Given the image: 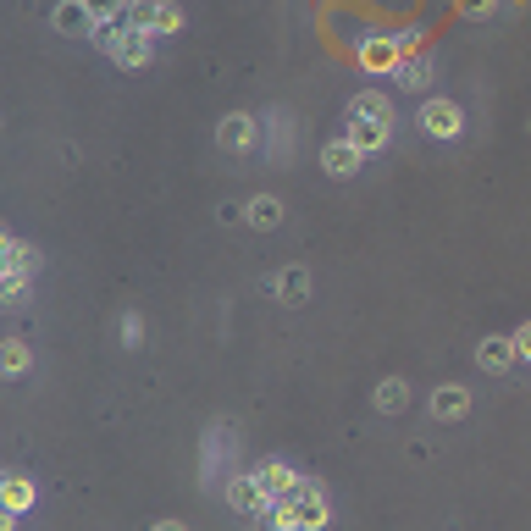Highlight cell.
Wrapping results in <instances>:
<instances>
[{
	"label": "cell",
	"instance_id": "3",
	"mask_svg": "<svg viewBox=\"0 0 531 531\" xmlns=\"http://www.w3.org/2000/svg\"><path fill=\"white\" fill-rule=\"evenodd\" d=\"M415 50H421V45H415L410 34H404V39L377 34V39H366V45H360V67H366V72H399Z\"/></svg>",
	"mask_w": 531,
	"mask_h": 531
},
{
	"label": "cell",
	"instance_id": "19",
	"mask_svg": "<svg viewBox=\"0 0 531 531\" xmlns=\"http://www.w3.org/2000/svg\"><path fill=\"white\" fill-rule=\"evenodd\" d=\"M83 6H89V17H95V28H100V23H111V17H122V12H128V0H83Z\"/></svg>",
	"mask_w": 531,
	"mask_h": 531
},
{
	"label": "cell",
	"instance_id": "9",
	"mask_svg": "<svg viewBox=\"0 0 531 531\" xmlns=\"http://www.w3.org/2000/svg\"><path fill=\"white\" fill-rule=\"evenodd\" d=\"M360 161H366V155L354 150L349 139H332L327 150H321V166H327V177H354V172H360Z\"/></svg>",
	"mask_w": 531,
	"mask_h": 531
},
{
	"label": "cell",
	"instance_id": "2",
	"mask_svg": "<svg viewBox=\"0 0 531 531\" xmlns=\"http://www.w3.org/2000/svg\"><path fill=\"white\" fill-rule=\"evenodd\" d=\"M95 39H100V50H106V56L117 61V67H150V56H155V45H150L155 34L133 28V23H128V12L111 17V23H100V28H95Z\"/></svg>",
	"mask_w": 531,
	"mask_h": 531
},
{
	"label": "cell",
	"instance_id": "17",
	"mask_svg": "<svg viewBox=\"0 0 531 531\" xmlns=\"http://www.w3.org/2000/svg\"><path fill=\"white\" fill-rule=\"evenodd\" d=\"M404 404H410V388H404V377L377 382V410H382V415H399Z\"/></svg>",
	"mask_w": 531,
	"mask_h": 531
},
{
	"label": "cell",
	"instance_id": "20",
	"mask_svg": "<svg viewBox=\"0 0 531 531\" xmlns=\"http://www.w3.org/2000/svg\"><path fill=\"white\" fill-rule=\"evenodd\" d=\"M0 294H6V299H12V305H17V299L28 294V272H6V283H0Z\"/></svg>",
	"mask_w": 531,
	"mask_h": 531
},
{
	"label": "cell",
	"instance_id": "22",
	"mask_svg": "<svg viewBox=\"0 0 531 531\" xmlns=\"http://www.w3.org/2000/svg\"><path fill=\"white\" fill-rule=\"evenodd\" d=\"M515 354H520V360H531V321L515 332Z\"/></svg>",
	"mask_w": 531,
	"mask_h": 531
},
{
	"label": "cell",
	"instance_id": "4",
	"mask_svg": "<svg viewBox=\"0 0 531 531\" xmlns=\"http://www.w3.org/2000/svg\"><path fill=\"white\" fill-rule=\"evenodd\" d=\"M128 23L144 28V34H177L183 12H177L172 0H128Z\"/></svg>",
	"mask_w": 531,
	"mask_h": 531
},
{
	"label": "cell",
	"instance_id": "15",
	"mask_svg": "<svg viewBox=\"0 0 531 531\" xmlns=\"http://www.w3.org/2000/svg\"><path fill=\"white\" fill-rule=\"evenodd\" d=\"M0 498H6V509H12V515H23V509L34 504V482H28L23 471H12L6 482H0Z\"/></svg>",
	"mask_w": 531,
	"mask_h": 531
},
{
	"label": "cell",
	"instance_id": "13",
	"mask_svg": "<svg viewBox=\"0 0 531 531\" xmlns=\"http://www.w3.org/2000/svg\"><path fill=\"white\" fill-rule=\"evenodd\" d=\"M476 360H482V371H509V366L520 360V354H515V338H482Z\"/></svg>",
	"mask_w": 531,
	"mask_h": 531
},
{
	"label": "cell",
	"instance_id": "8",
	"mask_svg": "<svg viewBox=\"0 0 531 531\" xmlns=\"http://www.w3.org/2000/svg\"><path fill=\"white\" fill-rule=\"evenodd\" d=\"M50 28H56V34H67V39H78V34H95V17H89V6H83V0H61L56 12H50Z\"/></svg>",
	"mask_w": 531,
	"mask_h": 531
},
{
	"label": "cell",
	"instance_id": "16",
	"mask_svg": "<svg viewBox=\"0 0 531 531\" xmlns=\"http://www.w3.org/2000/svg\"><path fill=\"white\" fill-rule=\"evenodd\" d=\"M28 366H34V349H28L23 338H6V349H0V371H6V377H23Z\"/></svg>",
	"mask_w": 531,
	"mask_h": 531
},
{
	"label": "cell",
	"instance_id": "11",
	"mask_svg": "<svg viewBox=\"0 0 531 531\" xmlns=\"http://www.w3.org/2000/svg\"><path fill=\"white\" fill-rule=\"evenodd\" d=\"M255 476H260V487H266L272 498H283V493H294V487H299V471L288 460H266Z\"/></svg>",
	"mask_w": 531,
	"mask_h": 531
},
{
	"label": "cell",
	"instance_id": "6",
	"mask_svg": "<svg viewBox=\"0 0 531 531\" xmlns=\"http://www.w3.org/2000/svg\"><path fill=\"white\" fill-rule=\"evenodd\" d=\"M421 133L426 139H460V106L454 100H426L421 106Z\"/></svg>",
	"mask_w": 531,
	"mask_h": 531
},
{
	"label": "cell",
	"instance_id": "1",
	"mask_svg": "<svg viewBox=\"0 0 531 531\" xmlns=\"http://www.w3.org/2000/svg\"><path fill=\"white\" fill-rule=\"evenodd\" d=\"M327 493H321L316 482H305L299 476V487L294 493H283V498H272V504L260 509V526L266 531H321L327 526Z\"/></svg>",
	"mask_w": 531,
	"mask_h": 531
},
{
	"label": "cell",
	"instance_id": "14",
	"mask_svg": "<svg viewBox=\"0 0 531 531\" xmlns=\"http://www.w3.org/2000/svg\"><path fill=\"white\" fill-rule=\"evenodd\" d=\"M244 216H249V227H260V233H272V227L283 222V200H277V194H255V200L244 205Z\"/></svg>",
	"mask_w": 531,
	"mask_h": 531
},
{
	"label": "cell",
	"instance_id": "24",
	"mask_svg": "<svg viewBox=\"0 0 531 531\" xmlns=\"http://www.w3.org/2000/svg\"><path fill=\"white\" fill-rule=\"evenodd\" d=\"M150 531H189V526H177V520H161V526H150Z\"/></svg>",
	"mask_w": 531,
	"mask_h": 531
},
{
	"label": "cell",
	"instance_id": "12",
	"mask_svg": "<svg viewBox=\"0 0 531 531\" xmlns=\"http://www.w3.org/2000/svg\"><path fill=\"white\" fill-rule=\"evenodd\" d=\"M465 410H471V393H465L460 382H449V388L432 393V415H437V421H460Z\"/></svg>",
	"mask_w": 531,
	"mask_h": 531
},
{
	"label": "cell",
	"instance_id": "23",
	"mask_svg": "<svg viewBox=\"0 0 531 531\" xmlns=\"http://www.w3.org/2000/svg\"><path fill=\"white\" fill-rule=\"evenodd\" d=\"M460 12L465 17H482V12H493V0H460Z\"/></svg>",
	"mask_w": 531,
	"mask_h": 531
},
{
	"label": "cell",
	"instance_id": "18",
	"mask_svg": "<svg viewBox=\"0 0 531 531\" xmlns=\"http://www.w3.org/2000/svg\"><path fill=\"white\" fill-rule=\"evenodd\" d=\"M426 78H432V61H426L421 50H415V56L399 67V89H426Z\"/></svg>",
	"mask_w": 531,
	"mask_h": 531
},
{
	"label": "cell",
	"instance_id": "5",
	"mask_svg": "<svg viewBox=\"0 0 531 531\" xmlns=\"http://www.w3.org/2000/svg\"><path fill=\"white\" fill-rule=\"evenodd\" d=\"M343 139H349L360 155H377L382 144L393 139V117H366V111H349V133H343Z\"/></svg>",
	"mask_w": 531,
	"mask_h": 531
},
{
	"label": "cell",
	"instance_id": "7",
	"mask_svg": "<svg viewBox=\"0 0 531 531\" xmlns=\"http://www.w3.org/2000/svg\"><path fill=\"white\" fill-rule=\"evenodd\" d=\"M227 504L244 509V515H260V509L272 504V493H266V487H260V476L249 471V476H233V482H227Z\"/></svg>",
	"mask_w": 531,
	"mask_h": 531
},
{
	"label": "cell",
	"instance_id": "21",
	"mask_svg": "<svg viewBox=\"0 0 531 531\" xmlns=\"http://www.w3.org/2000/svg\"><path fill=\"white\" fill-rule=\"evenodd\" d=\"M117 332H122V343H139V338H144L139 316H122V327H117Z\"/></svg>",
	"mask_w": 531,
	"mask_h": 531
},
{
	"label": "cell",
	"instance_id": "10",
	"mask_svg": "<svg viewBox=\"0 0 531 531\" xmlns=\"http://www.w3.org/2000/svg\"><path fill=\"white\" fill-rule=\"evenodd\" d=\"M216 144H222V150H249V144H255V117H244V111L222 117V128H216Z\"/></svg>",
	"mask_w": 531,
	"mask_h": 531
}]
</instances>
